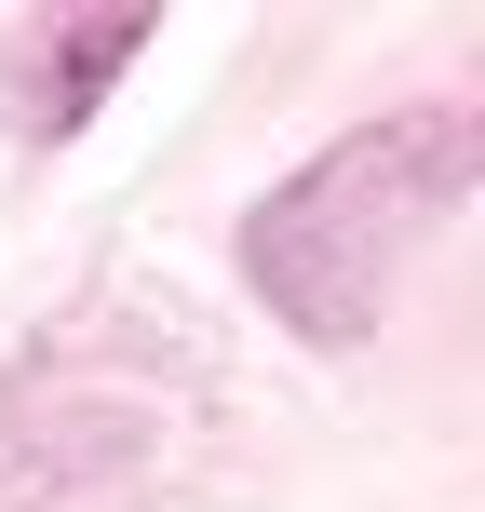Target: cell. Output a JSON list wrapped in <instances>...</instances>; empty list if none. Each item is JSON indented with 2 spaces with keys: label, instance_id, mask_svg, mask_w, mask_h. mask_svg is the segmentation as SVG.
Wrapping results in <instances>:
<instances>
[{
  "label": "cell",
  "instance_id": "cell-2",
  "mask_svg": "<svg viewBox=\"0 0 485 512\" xmlns=\"http://www.w3.org/2000/svg\"><path fill=\"white\" fill-rule=\"evenodd\" d=\"M135 54H149V14H41V27H14V122L68 135L95 108V81L135 68Z\"/></svg>",
  "mask_w": 485,
  "mask_h": 512
},
{
  "label": "cell",
  "instance_id": "cell-1",
  "mask_svg": "<svg viewBox=\"0 0 485 512\" xmlns=\"http://www.w3.org/2000/svg\"><path fill=\"white\" fill-rule=\"evenodd\" d=\"M472 176H485V122L472 108H391V122L337 135L324 162H297V176L243 216L256 297L297 337H364L405 297V270L459 230Z\"/></svg>",
  "mask_w": 485,
  "mask_h": 512
}]
</instances>
